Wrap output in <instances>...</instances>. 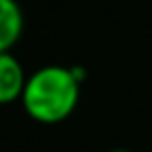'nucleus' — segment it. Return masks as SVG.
Masks as SVG:
<instances>
[{
  "label": "nucleus",
  "instance_id": "obj_1",
  "mask_svg": "<svg viewBox=\"0 0 152 152\" xmlns=\"http://www.w3.org/2000/svg\"><path fill=\"white\" fill-rule=\"evenodd\" d=\"M25 112L38 123L65 121L81 101V81L74 69L63 65H45L27 76L20 96Z\"/></svg>",
  "mask_w": 152,
  "mask_h": 152
},
{
  "label": "nucleus",
  "instance_id": "obj_2",
  "mask_svg": "<svg viewBox=\"0 0 152 152\" xmlns=\"http://www.w3.org/2000/svg\"><path fill=\"white\" fill-rule=\"evenodd\" d=\"M27 74L14 54H0V103H11L25 92Z\"/></svg>",
  "mask_w": 152,
  "mask_h": 152
},
{
  "label": "nucleus",
  "instance_id": "obj_3",
  "mask_svg": "<svg viewBox=\"0 0 152 152\" xmlns=\"http://www.w3.org/2000/svg\"><path fill=\"white\" fill-rule=\"evenodd\" d=\"M25 29L23 9L14 0H0V54H7Z\"/></svg>",
  "mask_w": 152,
  "mask_h": 152
},
{
  "label": "nucleus",
  "instance_id": "obj_4",
  "mask_svg": "<svg viewBox=\"0 0 152 152\" xmlns=\"http://www.w3.org/2000/svg\"><path fill=\"white\" fill-rule=\"evenodd\" d=\"M110 152H130V150H110Z\"/></svg>",
  "mask_w": 152,
  "mask_h": 152
}]
</instances>
